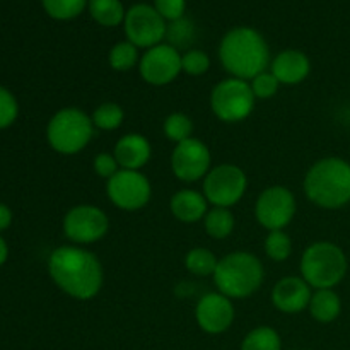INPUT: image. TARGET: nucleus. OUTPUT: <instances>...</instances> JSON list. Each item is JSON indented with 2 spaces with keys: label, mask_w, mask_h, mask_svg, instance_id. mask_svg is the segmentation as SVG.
I'll return each instance as SVG.
<instances>
[{
  "label": "nucleus",
  "mask_w": 350,
  "mask_h": 350,
  "mask_svg": "<svg viewBox=\"0 0 350 350\" xmlns=\"http://www.w3.org/2000/svg\"><path fill=\"white\" fill-rule=\"evenodd\" d=\"M311 318L318 323H332L342 313L340 296L335 289H317L313 291L310 306H308Z\"/></svg>",
  "instance_id": "20"
},
{
  "label": "nucleus",
  "mask_w": 350,
  "mask_h": 350,
  "mask_svg": "<svg viewBox=\"0 0 350 350\" xmlns=\"http://www.w3.org/2000/svg\"><path fill=\"white\" fill-rule=\"evenodd\" d=\"M171 171L183 183H195L212 170V154L202 140L191 139L176 144L171 152Z\"/></svg>",
  "instance_id": "13"
},
{
  "label": "nucleus",
  "mask_w": 350,
  "mask_h": 350,
  "mask_svg": "<svg viewBox=\"0 0 350 350\" xmlns=\"http://www.w3.org/2000/svg\"><path fill=\"white\" fill-rule=\"evenodd\" d=\"M123 26H125L126 41L146 50L163 43L167 33L166 21L152 5L147 3H137L130 7L125 14Z\"/></svg>",
  "instance_id": "12"
},
{
  "label": "nucleus",
  "mask_w": 350,
  "mask_h": 350,
  "mask_svg": "<svg viewBox=\"0 0 350 350\" xmlns=\"http://www.w3.org/2000/svg\"><path fill=\"white\" fill-rule=\"evenodd\" d=\"M304 193L320 208L337 211L350 202V163L342 157H323L308 170Z\"/></svg>",
  "instance_id": "3"
},
{
  "label": "nucleus",
  "mask_w": 350,
  "mask_h": 350,
  "mask_svg": "<svg viewBox=\"0 0 350 350\" xmlns=\"http://www.w3.org/2000/svg\"><path fill=\"white\" fill-rule=\"evenodd\" d=\"M10 222H12V212H10L7 205L0 204V231L9 228Z\"/></svg>",
  "instance_id": "35"
},
{
  "label": "nucleus",
  "mask_w": 350,
  "mask_h": 350,
  "mask_svg": "<svg viewBox=\"0 0 350 350\" xmlns=\"http://www.w3.org/2000/svg\"><path fill=\"white\" fill-rule=\"evenodd\" d=\"M250 88H252L256 99H270L279 92L280 82L277 81L272 72L265 70L250 81Z\"/></svg>",
  "instance_id": "31"
},
{
  "label": "nucleus",
  "mask_w": 350,
  "mask_h": 350,
  "mask_svg": "<svg viewBox=\"0 0 350 350\" xmlns=\"http://www.w3.org/2000/svg\"><path fill=\"white\" fill-rule=\"evenodd\" d=\"M154 9L163 16L164 21L176 23L183 19L187 2L185 0H154Z\"/></svg>",
  "instance_id": "33"
},
{
  "label": "nucleus",
  "mask_w": 350,
  "mask_h": 350,
  "mask_svg": "<svg viewBox=\"0 0 350 350\" xmlns=\"http://www.w3.org/2000/svg\"><path fill=\"white\" fill-rule=\"evenodd\" d=\"M195 320L198 327L211 335L224 334L234 321V304L228 296L217 293H208L198 299L195 306Z\"/></svg>",
  "instance_id": "15"
},
{
  "label": "nucleus",
  "mask_w": 350,
  "mask_h": 350,
  "mask_svg": "<svg viewBox=\"0 0 350 350\" xmlns=\"http://www.w3.org/2000/svg\"><path fill=\"white\" fill-rule=\"evenodd\" d=\"M48 16L58 21L75 19L88 7L89 0H41Z\"/></svg>",
  "instance_id": "29"
},
{
  "label": "nucleus",
  "mask_w": 350,
  "mask_h": 350,
  "mask_svg": "<svg viewBox=\"0 0 350 350\" xmlns=\"http://www.w3.org/2000/svg\"><path fill=\"white\" fill-rule=\"evenodd\" d=\"M241 350H282V342L272 327H256L245 337Z\"/></svg>",
  "instance_id": "25"
},
{
  "label": "nucleus",
  "mask_w": 350,
  "mask_h": 350,
  "mask_svg": "<svg viewBox=\"0 0 350 350\" xmlns=\"http://www.w3.org/2000/svg\"><path fill=\"white\" fill-rule=\"evenodd\" d=\"M113 156L122 170L140 171L152 156V146L142 133H125L115 144Z\"/></svg>",
  "instance_id": "18"
},
{
  "label": "nucleus",
  "mask_w": 350,
  "mask_h": 350,
  "mask_svg": "<svg viewBox=\"0 0 350 350\" xmlns=\"http://www.w3.org/2000/svg\"><path fill=\"white\" fill-rule=\"evenodd\" d=\"M205 232L212 239H226L234 231V215L231 208L212 207L204 217Z\"/></svg>",
  "instance_id": "22"
},
{
  "label": "nucleus",
  "mask_w": 350,
  "mask_h": 350,
  "mask_svg": "<svg viewBox=\"0 0 350 350\" xmlns=\"http://www.w3.org/2000/svg\"><path fill=\"white\" fill-rule=\"evenodd\" d=\"M106 195L116 208L135 212L149 204L152 187L142 171L120 170L106 181Z\"/></svg>",
  "instance_id": "10"
},
{
  "label": "nucleus",
  "mask_w": 350,
  "mask_h": 350,
  "mask_svg": "<svg viewBox=\"0 0 350 350\" xmlns=\"http://www.w3.org/2000/svg\"><path fill=\"white\" fill-rule=\"evenodd\" d=\"M256 98L248 81L228 77L217 82L211 92V109L221 122H245L255 109Z\"/></svg>",
  "instance_id": "7"
},
{
  "label": "nucleus",
  "mask_w": 350,
  "mask_h": 350,
  "mask_svg": "<svg viewBox=\"0 0 350 350\" xmlns=\"http://www.w3.org/2000/svg\"><path fill=\"white\" fill-rule=\"evenodd\" d=\"M140 77L150 85H167L181 74V55L173 44L161 43L146 50L139 62Z\"/></svg>",
  "instance_id": "14"
},
{
  "label": "nucleus",
  "mask_w": 350,
  "mask_h": 350,
  "mask_svg": "<svg viewBox=\"0 0 350 350\" xmlns=\"http://www.w3.org/2000/svg\"><path fill=\"white\" fill-rule=\"evenodd\" d=\"M313 289L303 277H284L273 286L270 299L272 304L286 314H296L308 310Z\"/></svg>",
  "instance_id": "16"
},
{
  "label": "nucleus",
  "mask_w": 350,
  "mask_h": 350,
  "mask_svg": "<svg viewBox=\"0 0 350 350\" xmlns=\"http://www.w3.org/2000/svg\"><path fill=\"white\" fill-rule=\"evenodd\" d=\"M219 258L207 248H193L185 255V267L197 277H212L217 269Z\"/></svg>",
  "instance_id": "23"
},
{
  "label": "nucleus",
  "mask_w": 350,
  "mask_h": 350,
  "mask_svg": "<svg viewBox=\"0 0 350 350\" xmlns=\"http://www.w3.org/2000/svg\"><path fill=\"white\" fill-rule=\"evenodd\" d=\"M94 129L105 130V132H113L120 129L125 120V111L118 103H101L91 115Z\"/></svg>",
  "instance_id": "24"
},
{
  "label": "nucleus",
  "mask_w": 350,
  "mask_h": 350,
  "mask_svg": "<svg viewBox=\"0 0 350 350\" xmlns=\"http://www.w3.org/2000/svg\"><path fill=\"white\" fill-rule=\"evenodd\" d=\"M265 255L273 262H286L293 255V239L286 231H269L265 238Z\"/></svg>",
  "instance_id": "27"
},
{
  "label": "nucleus",
  "mask_w": 350,
  "mask_h": 350,
  "mask_svg": "<svg viewBox=\"0 0 350 350\" xmlns=\"http://www.w3.org/2000/svg\"><path fill=\"white\" fill-rule=\"evenodd\" d=\"M51 280L67 296L77 301L96 297L105 282V272L98 256L81 246H60L48 258Z\"/></svg>",
  "instance_id": "1"
},
{
  "label": "nucleus",
  "mask_w": 350,
  "mask_h": 350,
  "mask_svg": "<svg viewBox=\"0 0 350 350\" xmlns=\"http://www.w3.org/2000/svg\"><path fill=\"white\" fill-rule=\"evenodd\" d=\"M164 135L174 144H180L183 140L191 139V133H193V122L188 115L185 113H171L163 123Z\"/></svg>",
  "instance_id": "28"
},
{
  "label": "nucleus",
  "mask_w": 350,
  "mask_h": 350,
  "mask_svg": "<svg viewBox=\"0 0 350 350\" xmlns=\"http://www.w3.org/2000/svg\"><path fill=\"white\" fill-rule=\"evenodd\" d=\"M270 72L280 85L301 84L311 72V62L306 53L299 50H284L270 62Z\"/></svg>",
  "instance_id": "17"
},
{
  "label": "nucleus",
  "mask_w": 350,
  "mask_h": 350,
  "mask_svg": "<svg viewBox=\"0 0 350 350\" xmlns=\"http://www.w3.org/2000/svg\"><path fill=\"white\" fill-rule=\"evenodd\" d=\"M170 211L176 221L195 224L204 221L205 214L208 212V202L200 191L183 188L171 197Z\"/></svg>",
  "instance_id": "19"
},
{
  "label": "nucleus",
  "mask_w": 350,
  "mask_h": 350,
  "mask_svg": "<svg viewBox=\"0 0 350 350\" xmlns=\"http://www.w3.org/2000/svg\"><path fill=\"white\" fill-rule=\"evenodd\" d=\"M219 60L229 77L250 82L270 67L269 44L265 38L253 27H234L221 40Z\"/></svg>",
  "instance_id": "2"
},
{
  "label": "nucleus",
  "mask_w": 350,
  "mask_h": 350,
  "mask_svg": "<svg viewBox=\"0 0 350 350\" xmlns=\"http://www.w3.org/2000/svg\"><path fill=\"white\" fill-rule=\"evenodd\" d=\"M88 9L98 24L115 27L125 21V9L120 0H89Z\"/></svg>",
  "instance_id": "21"
},
{
  "label": "nucleus",
  "mask_w": 350,
  "mask_h": 350,
  "mask_svg": "<svg viewBox=\"0 0 350 350\" xmlns=\"http://www.w3.org/2000/svg\"><path fill=\"white\" fill-rule=\"evenodd\" d=\"M19 115V105L9 89L0 85V130L7 129L16 122Z\"/></svg>",
  "instance_id": "32"
},
{
  "label": "nucleus",
  "mask_w": 350,
  "mask_h": 350,
  "mask_svg": "<svg viewBox=\"0 0 350 350\" xmlns=\"http://www.w3.org/2000/svg\"><path fill=\"white\" fill-rule=\"evenodd\" d=\"M301 277L311 289H335L349 270L344 250L332 241L311 243L301 256Z\"/></svg>",
  "instance_id": "5"
},
{
  "label": "nucleus",
  "mask_w": 350,
  "mask_h": 350,
  "mask_svg": "<svg viewBox=\"0 0 350 350\" xmlns=\"http://www.w3.org/2000/svg\"><path fill=\"white\" fill-rule=\"evenodd\" d=\"M297 204L293 191L282 185L265 188L255 202V217L267 231H282L293 222Z\"/></svg>",
  "instance_id": "9"
},
{
  "label": "nucleus",
  "mask_w": 350,
  "mask_h": 350,
  "mask_svg": "<svg viewBox=\"0 0 350 350\" xmlns=\"http://www.w3.org/2000/svg\"><path fill=\"white\" fill-rule=\"evenodd\" d=\"M7 256H9V248H7L5 239L0 236V265H3V263H5Z\"/></svg>",
  "instance_id": "36"
},
{
  "label": "nucleus",
  "mask_w": 350,
  "mask_h": 350,
  "mask_svg": "<svg viewBox=\"0 0 350 350\" xmlns=\"http://www.w3.org/2000/svg\"><path fill=\"white\" fill-rule=\"evenodd\" d=\"M248 176L239 166L222 163L212 167L204 178V197L212 207L231 208L245 197Z\"/></svg>",
  "instance_id": "8"
},
{
  "label": "nucleus",
  "mask_w": 350,
  "mask_h": 350,
  "mask_svg": "<svg viewBox=\"0 0 350 350\" xmlns=\"http://www.w3.org/2000/svg\"><path fill=\"white\" fill-rule=\"evenodd\" d=\"M92 167H94L96 174L106 181H108L109 178L115 176V174L122 170L118 164V161H116V157L113 156V154H108V152L98 154V156L94 157V161H92Z\"/></svg>",
  "instance_id": "34"
},
{
  "label": "nucleus",
  "mask_w": 350,
  "mask_h": 350,
  "mask_svg": "<svg viewBox=\"0 0 350 350\" xmlns=\"http://www.w3.org/2000/svg\"><path fill=\"white\" fill-rule=\"evenodd\" d=\"M94 135L91 116L79 108H62L50 118L46 139L51 149L64 156L82 152Z\"/></svg>",
  "instance_id": "6"
},
{
  "label": "nucleus",
  "mask_w": 350,
  "mask_h": 350,
  "mask_svg": "<svg viewBox=\"0 0 350 350\" xmlns=\"http://www.w3.org/2000/svg\"><path fill=\"white\" fill-rule=\"evenodd\" d=\"M108 231V215L96 205H75L64 217V234L74 245H92L101 241Z\"/></svg>",
  "instance_id": "11"
},
{
  "label": "nucleus",
  "mask_w": 350,
  "mask_h": 350,
  "mask_svg": "<svg viewBox=\"0 0 350 350\" xmlns=\"http://www.w3.org/2000/svg\"><path fill=\"white\" fill-rule=\"evenodd\" d=\"M211 68V58L202 50H188L187 53L181 55V70L191 77L207 74Z\"/></svg>",
  "instance_id": "30"
},
{
  "label": "nucleus",
  "mask_w": 350,
  "mask_h": 350,
  "mask_svg": "<svg viewBox=\"0 0 350 350\" xmlns=\"http://www.w3.org/2000/svg\"><path fill=\"white\" fill-rule=\"evenodd\" d=\"M108 62L113 70L116 72H129L140 62L139 48L130 41H120L111 48L108 55Z\"/></svg>",
  "instance_id": "26"
},
{
  "label": "nucleus",
  "mask_w": 350,
  "mask_h": 350,
  "mask_svg": "<svg viewBox=\"0 0 350 350\" xmlns=\"http://www.w3.org/2000/svg\"><path fill=\"white\" fill-rule=\"evenodd\" d=\"M214 284L229 299H246L262 287L265 269L256 255L250 252H232L219 258Z\"/></svg>",
  "instance_id": "4"
}]
</instances>
